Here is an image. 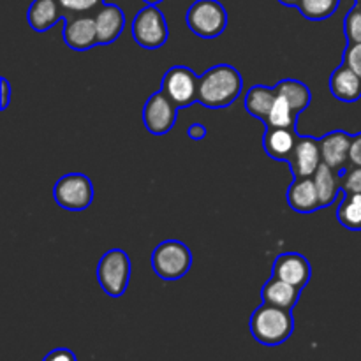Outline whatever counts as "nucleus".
<instances>
[{"label":"nucleus","mask_w":361,"mask_h":361,"mask_svg":"<svg viewBox=\"0 0 361 361\" xmlns=\"http://www.w3.org/2000/svg\"><path fill=\"white\" fill-rule=\"evenodd\" d=\"M242 90V74L229 63H219L200 76L197 102L210 109L228 108L240 97Z\"/></svg>","instance_id":"f257e3e1"},{"label":"nucleus","mask_w":361,"mask_h":361,"mask_svg":"<svg viewBox=\"0 0 361 361\" xmlns=\"http://www.w3.org/2000/svg\"><path fill=\"white\" fill-rule=\"evenodd\" d=\"M249 330L259 344L274 348L284 344L291 337L295 330V319L291 310L263 302L250 316Z\"/></svg>","instance_id":"f03ea898"},{"label":"nucleus","mask_w":361,"mask_h":361,"mask_svg":"<svg viewBox=\"0 0 361 361\" xmlns=\"http://www.w3.org/2000/svg\"><path fill=\"white\" fill-rule=\"evenodd\" d=\"M152 270L162 281H180L192 267V252L178 240H166L159 243L150 257Z\"/></svg>","instance_id":"7ed1b4c3"},{"label":"nucleus","mask_w":361,"mask_h":361,"mask_svg":"<svg viewBox=\"0 0 361 361\" xmlns=\"http://www.w3.org/2000/svg\"><path fill=\"white\" fill-rule=\"evenodd\" d=\"M95 274L102 291L111 298H120L129 288L130 257L120 249L108 250L99 259Z\"/></svg>","instance_id":"20e7f679"},{"label":"nucleus","mask_w":361,"mask_h":361,"mask_svg":"<svg viewBox=\"0 0 361 361\" xmlns=\"http://www.w3.org/2000/svg\"><path fill=\"white\" fill-rule=\"evenodd\" d=\"M187 27L203 39H215L228 27V11L219 0H196L187 11Z\"/></svg>","instance_id":"39448f33"},{"label":"nucleus","mask_w":361,"mask_h":361,"mask_svg":"<svg viewBox=\"0 0 361 361\" xmlns=\"http://www.w3.org/2000/svg\"><path fill=\"white\" fill-rule=\"evenodd\" d=\"M53 200L63 210H87L94 201L92 180L83 173H67L62 178L56 180L55 187H53Z\"/></svg>","instance_id":"423d86ee"},{"label":"nucleus","mask_w":361,"mask_h":361,"mask_svg":"<svg viewBox=\"0 0 361 361\" xmlns=\"http://www.w3.org/2000/svg\"><path fill=\"white\" fill-rule=\"evenodd\" d=\"M133 37L141 48L157 49L168 41V23L157 6H145L133 20Z\"/></svg>","instance_id":"0eeeda50"},{"label":"nucleus","mask_w":361,"mask_h":361,"mask_svg":"<svg viewBox=\"0 0 361 361\" xmlns=\"http://www.w3.org/2000/svg\"><path fill=\"white\" fill-rule=\"evenodd\" d=\"M200 78L192 69L185 66L169 67L162 76L161 90L175 102L178 108H187L197 101Z\"/></svg>","instance_id":"6e6552de"},{"label":"nucleus","mask_w":361,"mask_h":361,"mask_svg":"<svg viewBox=\"0 0 361 361\" xmlns=\"http://www.w3.org/2000/svg\"><path fill=\"white\" fill-rule=\"evenodd\" d=\"M178 116V106L162 90L148 97L143 108V123L154 136H162L175 127Z\"/></svg>","instance_id":"1a4fd4ad"},{"label":"nucleus","mask_w":361,"mask_h":361,"mask_svg":"<svg viewBox=\"0 0 361 361\" xmlns=\"http://www.w3.org/2000/svg\"><path fill=\"white\" fill-rule=\"evenodd\" d=\"M63 41L74 51H87L99 44L94 14H69L63 25Z\"/></svg>","instance_id":"9d476101"},{"label":"nucleus","mask_w":361,"mask_h":361,"mask_svg":"<svg viewBox=\"0 0 361 361\" xmlns=\"http://www.w3.org/2000/svg\"><path fill=\"white\" fill-rule=\"evenodd\" d=\"M288 164L295 178H312L323 159H321L319 140L312 136H300Z\"/></svg>","instance_id":"9b49d317"},{"label":"nucleus","mask_w":361,"mask_h":361,"mask_svg":"<svg viewBox=\"0 0 361 361\" xmlns=\"http://www.w3.org/2000/svg\"><path fill=\"white\" fill-rule=\"evenodd\" d=\"M271 277H277L281 281L289 282L295 288L303 289L312 277V267H310L309 259L302 254L282 252L275 257Z\"/></svg>","instance_id":"f8f14e48"},{"label":"nucleus","mask_w":361,"mask_h":361,"mask_svg":"<svg viewBox=\"0 0 361 361\" xmlns=\"http://www.w3.org/2000/svg\"><path fill=\"white\" fill-rule=\"evenodd\" d=\"M351 141V134L341 129L331 130V133L319 137L321 159H323L324 164H328L330 168H334L335 171L338 173H342L345 168H349V166H351V159H349Z\"/></svg>","instance_id":"ddd939ff"},{"label":"nucleus","mask_w":361,"mask_h":361,"mask_svg":"<svg viewBox=\"0 0 361 361\" xmlns=\"http://www.w3.org/2000/svg\"><path fill=\"white\" fill-rule=\"evenodd\" d=\"M298 140L300 134L296 127H267L263 136V148L268 157L288 162Z\"/></svg>","instance_id":"4468645a"},{"label":"nucleus","mask_w":361,"mask_h":361,"mask_svg":"<svg viewBox=\"0 0 361 361\" xmlns=\"http://www.w3.org/2000/svg\"><path fill=\"white\" fill-rule=\"evenodd\" d=\"M95 25H97V39L99 44H111L126 27V14H123L122 7L116 4H104L99 7L94 14Z\"/></svg>","instance_id":"2eb2a0df"},{"label":"nucleus","mask_w":361,"mask_h":361,"mask_svg":"<svg viewBox=\"0 0 361 361\" xmlns=\"http://www.w3.org/2000/svg\"><path fill=\"white\" fill-rule=\"evenodd\" d=\"M286 197H288V204L291 207V210L298 212V214H312L321 208L319 194H317L314 178L293 180Z\"/></svg>","instance_id":"dca6fc26"},{"label":"nucleus","mask_w":361,"mask_h":361,"mask_svg":"<svg viewBox=\"0 0 361 361\" xmlns=\"http://www.w3.org/2000/svg\"><path fill=\"white\" fill-rule=\"evenodd\" d=\"M60 20H66V11L59 0H34L27 11V21L35 32H48Z\"/></svg>","instance_id":"f3484780"},{"label":"nucleus","mask_w":361,"mask_h":361,"mask_svg":"<svg viewBox=\"0 0 361 361\" xmlns=\"http://www.w3.org/2000/svg\"><path fill=\"white\" fill-rule=\"evenodd\" d=\"M330 92L342 102H356L361 99V78L351 67L341 63L330 76Z\"/></svg>","instance_id":"a211bd4d"},{"label":"nucleus","mask_w":361,"mask_h":361,"mask_svg":"<svg viewBox=\"0 0 361 361\" xmlns=\"http://www.w3.org/2000/svg\"><path fill=\"white\" fill-rule=\"evenodd\" d=\"M300 293H302V289L295 288L289 282L281 281L277 277H271L270 281L264 282L263 289H261V298H263L264 303L293 310L296 307V303H298Z\"/></svg>","instance_id":"6ab92c4d"},{"label":"nucleus","mask_w":361,"mask_h":361,"mask_svg":"<svg viewBox=\"0 0 361 361\" xmlns=\"http://www.w3.org/2000/svg\"><path fill=\"white\" fill-rule=\"evenodd\" d=\"M314 183H316L317 194H319L321 208H328L335 203L341 189V173L335 171L328 164H321L317 171L314 173Z\"/></svg>","instance_id":"aec40b11"},{"label":"nucleus","mask_w":361,"mask_h":361,"mask_svg":"<svg viewBox=\"0 0 361 361\" xmlns=\"http://www.w3.org/2000/svg\"><path fill=\"white\" fill-rule=\"evenodd\" d=\"M275 99H277V92L275 87H264V85H254L252 88H249L245 95V109L249 111V115L256 116L261 122L264 123V120L270 115V109L274 106Z\"/></svg>","instance_id":"412c9836"},{"label":"nucleus","mask_w":361,"mask_h":361,"mask_svg":"<svg viewBox=\"0 0 361 361\" xmlns=\"http://www.w3.org/2000/svg\"><path fill=\"white\" fill-rule=\"evenodd\" d=\"M275 92L286 99L295 109L296 115H302L312 102V94L305 83L298 80H282L275 85Z\"/></svg>","instance_id":"4be33fe9"},{"label":"nucleus","mask_w":361,"mask_h":361,"mask_svg":"<svg viewBox=\"0 0 361 361\" xmlns=\"http://www.w3.org/2000/svg\"><path fill=\"white\" fill-rule=\"evenodd\" d=\"M337 219L349 231H361V194L344 192L337 208Z\"/></svg>","instance_id":"5701e85b"},{"label":"nucleus","mask_w":361,"mask_h":361,"mask_svg":"<svg viewBox=\"0 0 361 361\" xmlns=\"http://www.w3.org/2000/svg\"><path fill=\"white\" fill-rule=\"evenodd\" d=\"M296 120H298V115L291 108V104L277 94L270 115L264 120V127H296Z\"/></svg>","instance_id":"b1692460"},{"label":"nucleus","mask_w":361,"mask_h":361,"mask_svg":"<svg viewBox=\"0 0 361 361\" xmlns=\"http://www.w3.org/2000/svg\"><path fill=\"white\" fill-rule=\"evenodd\" d=\"M341 2L342 0H302L298 6V11L307 20L321 21L334 16L335 11L341 6Z\"/></svg>","instance_id":"393cba45"},{"label":"nucleus","mask_w":361,"mask_h":361,"mask_svg":"<svg viewBox=\"0 0 361 361\" xmlns=\"http://www.w3.org/2000/svg\"><path fill=\"white\" fill-rule=\"evenodd\" d=\"M344 34L348 42H361V2L355 4L344 18Z\"/></svg>","instance_id":"a878e982"},{"label":"nucleus","mask_w":361,"mask_h":361,"mask_svg":"<svg viewBox=\"0 0 361 361\" xmlns=\"http://www.w3.org/2000/svg\"><path fill=\"white\" fill-rule=\"evenodd\" d=\"M62 9L66 11V18L69 14H95L99 7L104 6V0H59Z\"/></svg>","instance_id":"bb28decb"},{"label":"nucleus","mask_w":361,"mask_h":361,"mask_svg":"<svg viewBox=\"0 0 361 361\" xmlns=\"http://www.w3.org/2000/svg\"><path fill=\"white\" fill-rule=\"evenodd\" d=\"M341 189L342 192L361 194V168L360 166H349L341 173Z\"/></svg>","instance_id":"cd10ccee"},{"label":"nucleus","mask_w":361,"mask_h":361,"mask_svg":"<svg viewBox=\"0 0 361 361\" xmlns=\"http://www.w3.org/2000/svg\"><path fill=\"white\" fill-rule=\"evenodd\" d=\"M342 63L351 67L361 78V42H348L342 56Z\"/></svg>","instance_id":"c85d7f7f"},{"label":"nucleus","mask_w":361,"mask_h":361,"mask_svg":"<svg viewBox=\"0 0 361 361\" xmlns=\"http://www.w3.org/2000/svg\"><path fill=\"white\" fill-rule=\"evenodd\" d=\"M42 361H78L76 355L67 348H56L49 351L48 355L42 358Z\"/></svg>","instance_id":"c756f323"},{"label":"nucleus","mask_w":361,"mask_h":361,"mask_svg":"<svg viewBox=\"0 0 361 361\" xmlns=\"http://www.w3.org/2000/svg\"><path fill=\"white\" fill-rule=\"evenodd\" d=\"M349 159H351V166H360L361 168V133L353 136Z\"/></svg>","instance_id":"7c9ffc66"},{"label":"nucleus","mask_w":361,"mask_h":361,"mask_svg":"<svg viewBox=\"0 0 361 361\" xmlns=\"http://www.w3.org/2000/svg\"><path fill=\"white\" fill-rule=\"evenodd\" d=\"M187 136L192 141H203L207 137V127L203 123H192V126L187 129Z\"/></svg>","instance_id":"2f4dec72"},{"label":"nucleus","mask_w":361,"mask_h":361,"mask_svg":"<svg viewBox=\"0 0 361 361\" xmlns=\"http://www.w3.org/2000/svg\"><path fill=\"white\" fill-rule=\"evenodd\" d=\"M0 85H2V111H6L7 106H9V101H11V85H9V80L7 78H2L0 80Z\"/></svg>","instance_id":"473e14b6"},{"label":"nucleus","mask_w":361,"mask_h":361,"mask_svg":"<svg viewBox=\"0 0 361 361\" xmlns=\"http://www.w3.org/2000/svg\"><path fill=\"white\" fill-rule=\"evenodd\" d=\"M279 2H281L282 6H286V7H298L302 0H279Z\"/></svg>","instance_id":"72a5a7b5"},{"label":"nucleus","mask_w":361,"mask_h":361,"mask_svg":"<svg viewBox=\"0 0 361 361\" xmlns=\"http://www.w3.org/2000/svg\"><path fill=\"white\" fill-rule=\"evenodd\" d=\"M145 4H147V6H157V4H161L162 0H143Z\"/></svg>","instance_id":"f704fd0d"},{"label":"nucleus","mask_w":361,"mask_h":361,"mask_svg":"<svg viewBox=\"0 0 361 361\" xmlns=\"http://www.w3.org/2000/svg\"><path fill=\"white\" fill-rule=\"evenodd\" d=\"M358 2H361V0H355V4H358Z\"/></svg>","instance_id":"c9c22d12"}]
</instances>
